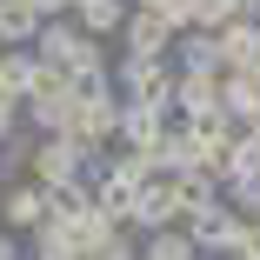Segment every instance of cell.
I'll return each mask as SVG.
<instances>
[{"label": "cell", "instance_id": "1", "mask_svg": "<svg viewBox=\"0 0 260 260\" xmlns=\"http://www.w3.org/2000/svg\"><path fill=\"white\" fill-rule=\"evenodd\" d=\"M180 227H187V240H193L200 253H214V260L240 253V247H247V234H253V220H247V214H234L227 200H207V207H193V214H187Z\"/></svg>", "mask_w": 260, "mask_h": 260}, {"label": "cell", "instance_id": "2", "mask_svg": "<svg viewBox=\"0 0 260 260\" xmlns=\"http://www.w3.org/2000/svg\"><path fill=\"white\" fill-rule=\"evenodd\" d=\"M114 93L120 100H147V107H174V60L167 54H120Z\"/></svg>", "mask_w": 260, "mask_h": 260}, {"label": "cell", "instance_id": "3", "mask_svg": "<svg viewBox=\"0 0 260 260\" xmlns=\"http://www.w3.org/2000/svg\"><path fill=\"white\" fill-rule=\"evenodd\" d=\"M114 120H120V93H114V87H107V93H80L60 134L80 140V153H100V147L114 140Z\"/></svg>", "mask_w": 260, "mask_h": 260}, {"label": "cell", "instance_id": "4", "mask_svg": "<svg viewBox=\"0 0 260 260\" xmlns=\"http://www.w3.org/2000/svg\"><path fill=\"white\" fill-rule=\"evenodd\" d=\"M180 220V193H174V167H153L140 187H134V207H127V227L147 234V227H174Z\"/></svg>", "mask_w": 260, "mask_h": 260}, {"label": "cell", "instance_id": "5", "mask_svg": "<svg viewBox=\"0 0 260 260\" xmlns=\"http://www.w3.org/2000/svg\"><path fill=\"white\" fill-rule=\"evenodd\" d=\"M80 140H67V134H34V153H27V174L40 180V187H60V180H80Z\"/></svg>", "mask_w": 260, "mask_h": 260}, {"label": "cell", "instance_id": "6", "mask_svg": "<svg viewBox=\"0 0 260 260\" xmlns=\"http://www.w3.org/2000/svg\"><path fill=\"white\" fill-rule=\"evenodd\" d=\"M40 220H47V193H40V180H34V174H7V180H0V227L27 234V227H40Z\"/></svg>", "mask_w": 260, "mask_h": 260}, {"label": "cell", "instance_id": "7", "mask_svg": "<svg viewBox=\"0 0 260 260\" xmlns=\"http://www.w3.org/2000/svg\"><path fill=\"white\" fill-rule=\"evenodd\" d=\"M174 34H180V27H174L160 7H127V20H120V54H167Z\"/></svg>", "mask_w": 260, "mask_h": 260}, {"label": "cell", "instance_id": "8", "mask_svg": "<svg viewBox=\"0 0 260 260\" xmlns=\"http://www.w3.org/2000/svg\"><path fill=\"white\" fill-rule=\"evenodd\" d=\"M174 107H147V100H120V120H114V140L127 147H147L153 160H160V134H167Z\"/></svg>", "mask_w": 260, "mask_h": 260}, {"label": "cell", "instance_id": "9", "mask_svg": "<svg viewBox=\"0 0 260 260\" xmlns=\"http://www.w3.org/2000/svg\"><path fill=\"white\" fill-rule=\"evenodd\" d=\"M220 107V67H174V114Z\"/></svg>", "mask_w": 260, "mask_h": 260}, {"label": "cell", "instance_id": "10", "mask_svg": "<svg viewBox=\"0 0 260 260\" xmlns=\"http://www.w3.org/2000/svg\"><path fill=\"white\" fill-rule=\"evenodd\" d=\"M220 47V67H247L253 60V47H260V14H227L220 27H207Z\"/></svg>", "mask_w": 260, "mask_h": 260}, {"label": "cell", "instance_id": "11", "mask_svg": "<svg viewBox=\"0 0 260 260\" xmlns=\"http://www.w3.org/2000/svg\"><path fill=\"white\" fill-rule=\"evenodd\" d=\"M20 240H27V260H80V240H74L67 220H40V227H27Z\"/></svg>", "mask_w": 260, "mask_h": 260}, {"label": "cell", "instance_id": "12", "mask_svg": "<svg viewBox=\"0 0 260 260\" xmlns=\"http://www.w3.org/2000/svg\"><path fill=\"white\" fill-rule=\"evenodd\" d=\"M34 74H40V54H34V47H0V93H7V100H27Z\"/></svg>", "mask_w": 260, "mask_h": 260}, {"label": "cell", "instance_id": "13", "mask_svg": "<svg viewBox=\"0 0 260 260\" xmlns=\"http://www.w3.org/2000/svg\"><path fill=\"white\" fill-rule=\"evenodd\" d=\"M140 260H200V247L187 240V227H147L140 234Z\"/></svg>", "mask_w": 260, "mask_h": 260}, {"label": "cell", "instance_id": "14", "mask_svg": "<svg viewBox=\"0 0 260 260\" xmlns=\"http://www.w3.org/2000/svg\"><path fill=\"white\" fill-rule=\"evenodd\" d=\"M167 60H174V67H220V47H214L207 27H180L174 47H167Z\"/></svg>", "mask_w": 260, "mask_h": 260}, {"label": "cell", "instance_id": "15", "mask_svg": "<svg viewBox=\"0 0 260 260\" xmlns=\"http://www.w3.org/2000/svg\"><path fill=\"white\" fill-rule=\"evenodd\" d=\"M120 20H127V0H80V7H74V27L93 34V40L120 34Z\"/></svg>", "mask_w": 260, "mask_h": 260}, {"label": "cell", "instance_id": "16", "mask_svg": "<svg viewBox=\"0 0 260 260\" xmlns=\"http://www.w3.org/2000/svg\"><path fill=\"white\" fill-rule=\"evenodd\" d=\"M34 34H40V14L27 0H0V47H27Z\"/></svg>", "mask_w": 260, "mask_h": 260}, {"label": "cell", "instance_id": "17", "mask_svg": "<svg viewBox=\"0 0 260 260\" xmlns=\"http://www.w3.org/2000/svg\"><path fill=\"white\" fill-rule=\"evenodd\" d=\"M0 260H27V247H20V234H14V227H0Z\"/></svg>", "mask_w": 260, "mask_h": 260}, {"label": "cell", "instance_id": "18", "mask_svg": "<svg viewBox=\"0 0 260 260\" xmlns=\"http://www.w3.org/2000/svg\"><path fill=\"white\" fill-rule=\"evenodd\" d=\"M234 127H240V134H253V140H260V100H253V107H247V114H234Z\"/></svg>", "mask_w": 260, "mask_h": 260}, {"label": "cell", "instance_id": "19", "mask_svg": "<svg viewBox=\"0 0 260 260\" xmlns=\"http://www.w3.org/2000/svg\"><path fill=\"white\" fill-rule=\"evenodd\" d=\"M227 7H234V14H260V0H227Z\"/></svg>", "mask_w": 260, "mask_h": 260}]
</instances>
